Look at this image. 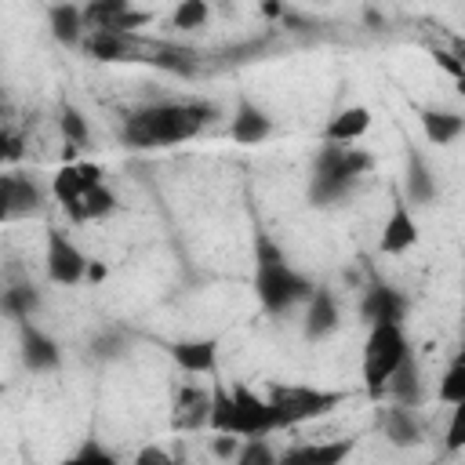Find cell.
<instances>
[{
  "mask_svg": "<svg viewBox=\"0 0 465 465\" xmlns=\"http://www.w3.org/2000/svg\"><path fill=\"white\" fill-rule=\"evenodd\" d=\"M211 105L203 102H156L142 105L124 116V142L131 149H149V145H174L193 138L203 120H211Z\"/></svg>",
  "mask_w": 465,
  "mask_h": 465,
  "instance_id": "6da1fadb",
  "label": "cell"
},
{
  "mask_svg": "<svg viewBox=\"0 0 465 465\" xmlns=\"http://www.w3.org/2000/svg\"><path fill=\"white\" fill-rule=\"evenodd\" d=\"M254 291H258L262 309L283 312V309H291L294 302L309 298L316 287H312V280H305L298 269L287 265L283 251H280L265 232H258V236H254Z\"/></svg>",
  "mask_w": 465,
  "mask_h": 465,
  "instance_id": "7a4b0ae2",
  "label": "cell"
},
{
  "mask_svg": "<svg viewBox=\"0 0 465 465\" xmlns=\"http://www.w3.org/2000/svg\"><path fill=\"white\" fill-rule=\"evenodd\" d=\"M367 171H371L367 153L352 149L349 142H327L316 156V167H312V200L331 203V200L345 196L352 189V182Z\"/></svg>",
  "mask_w": 465,
  "mask_h": 465,
  "instance_id": "3957f363",
  "label": "cell"
},
{
  "mask_svg": "<svg viewBox=\"0 0 465 465\" xmlns=\"http://www.w3.org/2000/svg\"><path fill=\"white\" fill-rule=\"evenodd\" d=\"M407 352L411 345L400 323H371L363 341V385L371 396L385 392V381L392 378V371L403 363Z\"/></svg>",
  "mask_w": 465,
  "mask_h": 465,
  "instance_id": "277c9868",
  "label": "cell"
},
{
  "mask_svg": "<svg viewBox=\"0 0 465 465\" xmlns=\"http://www.w3.org/2000/svg\"><path fill=\"white\" fill-rule=\"evenodd\" d=\"M269 400L276 407V418H280V429H294V425H305L320 414H331L338 403L349 400V392H338V389H309V385H272L269 389Z\"/></svg>",
  "mask_w": 465,
  "mask_h": 465,
  "instance_id": "5b68a950",
  "label": "cell"
},
{
  "mask_svg": "<svg viewBox=\"0 0 465 465\" xmlns=\"http://www.w3.org/2000/svg\"><path fill=\"white\" fill-rule=\"evenodd\" d=\"M232 400H236V414H232V432L236 436H269L272 429H280L276 407L269 396H258L247 385H232Z\"/></svg>",
  "mask_w": 465,
  "mask_h": 465,
  "instance_id": "8992f818",
  "label": "cell"
},
{
  "mask_svg": "<svg viewBox=\"0 0 465 465\" xmlns=\"http://www.w3.org/2000/svg\"><path fill=\"white\" fill-rule=\"evenodd\" d=\"M44 262H47V276L54 280V283H80L84 276H87V258L80 254V247L69 240V236H62L58 229H51L47 232V254H44Z\"/></svg>",
  "mask_w": 465,
  "mask_h": 465,
  "instance_id": "52a82bcc",
  "label": "cell"
},
{
  "mask_svg": "<svg viewBox=\"0 0 465 465\" xmlns=\"http://www.w3.org/2000/svg\"><path fill=\"white\" fill-rule=\"evenodd\" d=\"M211 389H203V385H193V381H185V385H178V392H174V411H171V425L174 429H203V425H211Z\"/></svg>",
  "mask_w": 465,
  "mask_h": 465,
  "instance_id": "ba28073f",
  "label": "cell"
},
{
  "mask_svg": "<svg viewBox=\"0 0 465 465\" xmlns=\"http://www.w3.org/2000/svg\"><path fill=\"white\" fill-rule=\"evenodd\" d=\"M360 316L367 323H403L407 316V298L389 287V283H371L363 291V302H360Z\"/></svg>",
  "mask_w": 465,
  "mask_h": 465,
  "instance_id": "9c48e42d",
  "label": "cell"
},
{
  "mask_svg": "<svg viewBox=\"0 0 465 465\" xmlns=\"http://www.w3.org/2000/svg\"><path fill=\"white\" fill-rule=\"evenodd\" d=\"M84 51L98 62H131L134 51H138V36L134 33H116V29H87Z\"/></svg>",
  "mask_w": 465,
  "mask_h": 465,
  "instance_id": "30bf717a",
  "label": "cell"
},
{
  "mask_svg": "<svg viewBox=\"0 0 465 465\" xmlns=\"http://www.w3.org/2000/svg\"><path fill=\"white\" fill-rule=\"evenodd\" d=\"M229 134H232V142H240V145H254V142H265V138L272 134V120H269V113H265L262 105H254L251 98H236Z\"/></svg>",
  "mask_w": 465,
  "mask_h": 465,
  "instance_id": "8fae6325",
  "label": "cell"
},
{
  "mask_svg": "<svg viewBox=\"0 0 465 465\" xmlns=\"http://www.w3.org/2000/svg\"><path fill=\"white\" fill-rule=\"evenodd\" d=\"M418 243V225H414V214L407 207V200H392V211H389V222L381 229V254H403Z\"/></svg>",
  "mask_w": 465,
  "mask_h": 465,
  "instance_id": "7c38bea8",
  "label": "cell"
},
{
  "mask_svg": "<svg viewBox=\"0 0 465 465\" xmlns=\"http://www.w3.org/2000/svg\"><path fill=\"white\" fill-rule=\"evenodd\" d=\"M171 360H174L185 374H214V363H218V341H214V338L174 341V345H171Z\"/></svg>",
  "mask_w": 465,
  "mask_h": 465,
  "instance_id": "4fadbf2b",
  "label": "cell"
},
{
  "mask_svg": "<svg viewBox=\"0 0 465 465\" xmlns=\"http://www.w3.org/2000/svg\"><path fill=\"white\" fill-rule=\"evenodd\" d=\"M40 207V189L33 178H22V174H4L0 178V214L4 218H15V214H25V211H36Z\"/></svg>",
  "mask_w": 465,
  "mask_h": 465,
  "instance_id": "5bb4252c",
  "label": "cell"
},
{
  "mask_svg": "<svg viewBox=\"0 0 465 465\" xmlns=\"http://www.w3.org/2000/svg\"><path fill=\"white\" fill-rule=\"evenodd\" d=\"M18 331H22V360L29 363V371H54L62 363L58 345L44 331H36L29 320H22Z\"/></svg>",
  "mask_w": 465,
  "mask_h": 465,
  "instance_id": "9a60e30c",
  "label": "cell"
},
{
  "mask_svg": "<svg viewBox=\"0 0 465 465\" xmlns=\"http://www.w3.org/2000/svg\"><path fill=\"white\" fill-rule=\"evenodd\" d=\"M334 327H338V302H334V294H331V291L316 287V291L309 294V312H305V338L320 341V338H327Z\"/></svg>",
  "mask_w": 465,
  "mask_h": 465,
  "instance_id": "2e32d148",
  "label": "cell"
},
{
  "mask_svg": "<svg viewBox=\"0 0 465 465\" xmlns=\"http://www.w3.org/2000/svg\"><path fill=\"white\" fill-rule=\"evenodd\" d=\"M47 25H51V36L58 44H84L87 36V22H84V7L76 4H54L51 15H47Z\"/></svg>",
  "mask_w": 465,
  "mask_h": 465,
  "instance_id": "e0dca14e",
  "label": "cell"
},
{
  "mask_svg": "<svg viewBox=\"0 0 465 465\" xmlns=\"http://www.w3.org/2000/svg\"><path fill=\"white\" fill-rule=\"evenodd\" d=\"M385 392H389L396 403L418 407V400H421V371H418L414 352H407V356H403V363L392 371V378L385 381Z\"/></svg>",
  "mask_w": 465,
  "mask_h": 465,
  "instance_id": "ac0fdd59",
  "label": "cell"
},
{
  "mask_svg": "<svg viewBox=\"0 0 465 465\" xmlns=\"http://www.w3.org/2000/svg\"><path fill=\"white\" fill-rule=\"evenodd\" d=\"M352 454V440H331V443H305V447H294L283 454V461H305V465H338Z\"/></svg>",
  "mask_w": 465,
  "mask_h": 465,
  "instance_id": "d6986e66",
  "label": "cell"
},
{
  "mask_svg": "<svg viewBox=\"0 0 465 465\" xmlns=\"http://www.w3.org/2000/svg\"><path fill=\"white\" fill-rule=\"evenodd\" d=\"M407 200L411 203H432L436 200V178L418 149H407Z\"/></svg>",
  "mask_w": 465,
  "mask_h": 465,
  "instance_id": "ffe728a7",
  "label": "cell"
},
{
  "mask_svg": "<svg viewBox=\"0 0 465 465\" xmlns=\"http://www.w3.org/2000/svg\"><path fill=\"white\" fill-rule=\"evenodd\" d=\"M367 127H371V109L349 105V109H341V113L323 127V142H356Z\"/></svg>",
  "mask_w": 465,
  "mask_h": 465,
  "instance_id": "44dd1931",
  "label": "cell"
},
{
  "mask_svg": "<svg viewBox=\"0 0 465 465\" xmlns=\"http://www.w3.org/2000/svg\"><path fill=\"white\" fill-rule=\"evenodd\" d=\"M385 436H389L396 447L418 443V440H421V425H418V418H414V407H407V403L389 407V411H385Z\"/></svg>",
  "mask_w": 465,
  "mask_h": 465,
  "instance_id": "7402d4cb",
  "label": "cell"
},
{
  "mask_svg": "<svg viewBox=\"0 0 465 465\" xmlns=\"http://www.w3.org/2000/svg\"><path fill=\"white\" fill-rule=\"evenodd\" d=\"M421 131H425V138L432 145H447L465 131V116L443 113V109H429V113H421Z\"/></svg>",
  "mask_w": 465,
  "mask_h": 465,
  "instance_id": "603a6c76",
  "label": "cell"
},
{
  "mask_svg": "<svg viewBox=\"0 0 465 465\" xmlns=\"http://www.w3.org/2000/svg\"><path fill=\"white\" fill-rule=\"evenodd\" d=\"M113 207H116V196L98 182V185H91V189L80 196V203H76V211H73L69 218H73V222H94V218H105Z\"/></svg>",
  "mask_w": 465,
  "mask_h": 465,
  "instance_id": "cb8c5ba5",
  "label": "cell"
},
{
  "mask_svg": "<svg viewBox=\"0 0 465 465\" xmlns=\"http://www.w3.org/2000/svg\"><path fill=\"white\" fill-rule=\"evenodd\" d=\"M84 193H87V189H84V182H80L76 163L58 167V174H54V196H58V203H62V211H65V214H73V211H76V203H80V196H84Z\"/></svg>",
  "mask_w": 465,
  "mask_h": 465,
  "instance_id": "d4e9b609",
  "label": "cell"
},
{
  "mask_svg": "<svg viewBox=\"0 0 465 465\" xmlns=\"http://www.w3.org/2000/svg\"><path fill=\"white\" fill-rule=\"evenodd\" d=\"M36 305H40V294H36L33 283H18V287H7V291H4V312H7L15 323L29 320V316L36 312Z\"/></svg>",
  "mask_w": 465,
  "mask_h": 465,
  "instance_id": "484cf974",
  "label": "cell"
},
{
  "mask_svg": "<svg viewBox=\"0 0 465 465\" xmlns=\"http://www.w3.org/2000/svg\"><path fill=\"white\" fill-rule=\"evenodd\" d=\"M211 429L214 432H232V414H236V400H232V389H225L218 378L211 385Z\"/></svg>",
  "mask_w": 465,
  "mask_h": 465,
  "instance_id": "4316f807",
  "label": "cell"
},
{
  "mask_svg": "<svg viewBox=\"0 0 465 465\" xmlns=\"http://www.w3.org/2000/svg\"><path fill=\"white\" fill-rule=\"evenodd\" d=\"M124 11H131V0H87L84 4V22H87V29H105Z\"/></svg>",
  "mask_w": 465,
  "mask_h": 465,
  "instance_id": "83f0119b",
  "label": "cell"
},
{
  "mask_svg": "<svg viewBox=\"0 0 465 465\" xmlns=\"http://www.w3.org/2000/svg\"><path fill=\"white\" fill-rule=\"evenodd\" d=\"M207 18H211L207 0H178V7L171 15V25L174 29H200V25H207Z\"/></svg>",
  "mask_w": 465,
  "mask_h": 465,
  "instance_id": "f1b7e54d",
  "label": "cell"
},
{
  "mask_svg": "<svg viewBox=\"0 0 465 465\" xmlns=\"http://www.w3.org/2000/svg\"><path fill=\"white\" fill-rule=\"evenodd\" d=\"M145 62H153V65H160V69H171V73H178V76H193V73H196V62H193V54H189V51L156 47V51H149V54H145Z\"/></svg>",
  "mask_w": 465,
  "mask_h": 465,
  "instance_id": "f546056e",
  "label": "cell"
},
{
  "mask_svg": "<svg viewBox=\"0 0 465 465\" xmlns=\"http://www.w3.org/2000/svg\"><path fill=\"white\" fill-rule=\"evenodd\" d=\"M440 400L443 403H461L465 400V360H454L443 378H440Z\"/></svg>",
  "mask_w": 465,
  "mask_h": 465,
  "instance_id": "4dcf8cb0",
  "label": "cell"
},
{
  "mask_svg": "<svg viewBox=\"0 0 465 465\" xmlns=\"http://www.w3.org/2000/svg\"><path fill=\"white\" fill-rule=\"evenodd\" d=\"M58 127H62V134H65V142H69V145H87V138H91V131H87V120H84V116H80L73 105H62Z\"/></svg>",
  "mask_w": 465,
  "mask_h": 465,
  "instance_id": "1f68e13d",
  "label": "cell"
},
{
  "mask_svg": "<svg viewBox=\"0 0 465 465\" xmlns=\"http://www.w3.org/2000/svg\"><path fill=\"white\" fill-rule=\"evenodd\" d=\"M236 461H240V465H272L276 454H272V447L265 443V436H247V443L240 447Z\"/></svg>",
  "mask_w": 465,
  "mask_h": 465,
  "instance_id": "d6a6232c",
  "label": "cell"
},
{
  "mask_svg": "<svg viewBox=\"0 0 465 465\" xmlns=\"http://www.w3.org/2000/svg\"><path fill=\"white\" fill-rule=\"evenodd\" d=\"M450 421H447V450H461L465 447V400L450 403Z\"/></svg>",
  "mask_w": 465,
  "mask_h": 465,
  "instance_id": "836d02e7",
  "label": "cell"
},
{
  "mask_svg": "<svg viewBox=\"0 0 465 465\" xmlns=\"http://www.w3.org/2000/svg\"><path fill=\"white\" fill-rule=\"evenodd\" d=\"M73 461H76V465H80V461H102V465H113V454H109V450H102L94 440H87V443L73 454Z\"/></svg>",
  "mask_w": 465,
  "mask_h": 465,
  "instance_id": "e575fe53",
  "label": "cell"
},
{
  "mask_svg": "<svg viewBox=\"0 0 465 465\" xmlns=\"http://www.w3.org/2000/svg\"><path fill=\"white\" fill-rule=\"evenodd\" d=\"M432 58H436V65H440L443 73H450L454 80H461V76H465V62H461L454 51H432Z\"/></svg>",
  "mask_w": 465,
  "mask_h": 465,
  "instance_id": "d590c367",
  "label": "cell"
},
{
  "mask_svg": "<svg viewBox=\"0 0 465 465\" xmlns=\"http://www.w3.org/2000/svg\"><path fill=\"white\" fill-rule=\"evenodd\" d=\"M0 142H4V160H7V163H15V160L22 156V145H25V138H22L15 127H4V138H0Z\"/></svg>",
  "mask_w": 465,
  "mask_h": 465,
  "instance_id": "8d00e7d4",
  "label": "cell"
},
{
  "mask_svg": "<svg viewBox=\"0 0 465 465\" xmlns=\"http://www.w3.org/2000/svg\"><path fill=\"white\" fill-rule=\"evenodd\" d=\"M211 450H214L218 458H229V461H232V458L240 454V440H236V432H222V436L211 443Z\"/></svg>",
  "mask_w": 465,
  "mask_h": 465,
  "instance_id": "74e56055",
  "label": "cell"
},
{
  "mask_svg": "<svg viewBox=\"0 0 465 465\" xmlns=\"http://www.w3.org/2000/svg\"><path fill=\"white\" fill-rule=\"evenodd\" d=\"M134 461H138V465H145V461H156V465H171V454H167V450H160V447H142Z\"/></svg>",
  "mask_w": 465,
  "mask_h": 465,
  "instance_id": "f35d334b",
  "label": "cell"
},
{
  "mask_svg": "<svg viewBox=\"0 0 465 465\" xmlns=\"http://www.w3.org/2000/svg\"><path fill=\"white\" fill-rule=\"evenodd\" d=\"M113 352H120V338H102L98 341V356H113Z\"/></svg>",
  "mask_w": 465,
  "mask_h": 465,
  "instance_id": "ab89813d",
  "label": "cell"
},
{
  "mask_svg": "<svg viewBox=\"0 0 465 465\" xmlns=\"http://www.w3.org/2000/svg\"><path fill=\"white\" fill-rule=\"evenodd\" d=\"M262 11H265V15H272V18H276V15H280V11H283V7H280V0H265V4H262Z\"/></svg>",
  "mask_w": 465,
  "mask_h": 465,
  "instance_id": "60d3db41",
  "label": "cell"
},
{
  "mask_svg": "<svg viewBox=\"0 0 465 465\" xmlns=\"http://www.w3.org/2000/svg\"><path fill=\"white\" fill-rule=\"evenodd\" d=\"M102 276H105V269H102V265H94V262H91V265H87V280H102Z\"/></svg>",
  "mask_w": 465,
  "mask_h": 465,
  "instance_id": "b9f144b4",
  "label": "cell"
},
{
  "mask_svg": "<svg viewBox=\"0 0 465 465\" xmlns=\"http://www.w3.org/2000/svg\"><path fill=\"white\" fill-rule=\"evenodd\" d=\"M454 360H465V341H461V349H458V356Z\"/></svg>",
  "mask_w": 465,
  "mask_h": 465,
  "instance_id": "7bdbcfd3",
  "label": "cell"
},
{
  "mask_svg": "<svg viewBox=\"0 0 465 465\" xmlns=\"http://www.w3.org/2000/svg\"><path fill=\"white\" fill-rule=\"evenodd\" d=\"M458 91H461V94H465V76H461V80H458Z\"/></svg>",
  "mask_w": 465,
  "mask_h": 465,
  "instance_id": "ee69618b",
  "label": "cell"
}]
</instances>
